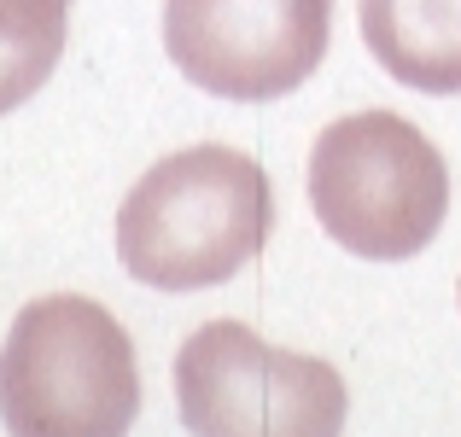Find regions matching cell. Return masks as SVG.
Segmentation results:
<instances>
[{
	"label": "cell",
	"mask_w": 461,
	"mask_h": 437,
	"mask_svg": "<svg viewBox=\"0 0 461 437\" xmlns=\"http://www.w3.org/2000/svg\"><path fill=\"white\" fill-rule=\"evenodd\" d=\"M70 0H0V117L18 111L59 70Z\"/></svg>",
	"instance_id": "obj_7"
},
{
	"label": "cell",
	"mask_w": 461,
	"mask_h": 437,
	"mask_svg": "<svg viewBox=\"0 0 461 437\" xmlns=\"http://www.w3.org/2000/svg\"><path fill=\"white\" fill-rule=\"evenodd\" d=\"M275 192L258 157L187 146L158 157L117 210V257L152 291L222 286L269 245Z\"/></svg>",
	"instance_id": "obj_1"
},
{
	"label": "cell",
	"mask_w": 461,
	"mask_h": 437,
	"mask_svg": "<svg viewBox=\"0 0 461 437\" xmlns=\"http://www.w3.org/2000/svg\"><path fill=\"white\" fill-rule=\"evenodd\" d=\"M310 210L350 257L403 263L450 216V164L397 111H350L310 152Z\"/></svg>",
	"instance_id": "obj_3"
},
{
	"label": "cell",
	"mask_w": 461,
	"mask_h": 437,
	"mask_svg": "<svg viewBox=\"0 0 461 437\" xmlns=\"http://www.w3.org/2000/svg\"><path fill=\"white\" fill-rule=\"evenodd\" d=\"M333 0H164V47L193 88L269 105L327 58Z\"/></svg>",
	"instance_id": "obj_5"
},
{
	"label": "cell",
	"mask_w": 461,
	"mask_h": 437,
	"mask_svg": "<svg viewBox=\"0 0 461 437\" xmlns=\"http://www.w3.org/2000/svg\"><path fill=\"white\" fill-rule=\"evenodd\" d=\"M176 408L193 437H339L350 391L333 361L263 344L246 321H204L176 350Z\"/></svg>",
	"instance_id": "obj_4"
},
{
	"label": "cell",
	"mask_w": 461,
	"mask_h": 437,
	"mask_svg": "<svg viewBox=\"0 0 461 437\" xmlns=\"http://www.w3.org/2000/svg\"><path fill=\"white\" fill-rule=\"evenodd\" d=\"M362 41L403 88L461 94V0H362Z\"/></svg>",
	"instance_id": "obj_6"
},
{
	"label": "cell",
	"mask_w": 461,
	"mask_h": 437,
	"mask_svg": "<svg viewBox=\"0 0 461 437\" xmlns=\"http://www.w3.org/2000/svg\"><path fill=\"white\" fill-rule=\"evenodd\" d=\"M140 415V368L105 303L53 291L18 309L0 344V426L12 437H123Z\"/></svg>",
	"instance_id": "obj_2"
}]
</instances>
